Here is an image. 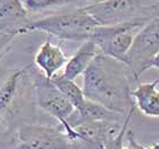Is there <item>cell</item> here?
Masks as SVG:
<instances>
[{"mask_svg":"<svg viewBox=\"0 0 159 149\" xmlns=\"http://www.w3.org/2000/svg\"><path fill=\"white\" fill-rule=\"evenodd\" d=\"M139 81L123 62L98 53L83 73V93L88 100L127 115L135 109L132 90Z\"/></svg>","mask_w":159,"mask_h":149,"instance_id":"6da1fadb","label":"cell"},{"mask_svg":"<svg viewBox=\"0 0 159 149\" xmlns=\"http://www.w3.org/2000/svg\"><path fill=\"white\" fill-rule=\"evenodd\" d=\"M35 108L27 65L8 70L0 79V116L16 128L23 123L34 122Z\"/></svg>","mask_w":159,"mask_h":149,"instance_id":"7a4b0ae2","label":"cell"},{"mask_svg":"<svg viewBox=\"0 0 159 149\" xmlns=\"http://www.w3.org/2000/svg\"><path fill=\"white\" fill-rule=\"evenodd\" d=\"M97 25L96 21L83 8L66 7L63 12L32 20L25 29V34L42 32L61 41L84 42L90 40Z\"/></svg>","mask_w":159,"mask_h":149,"instance_id":"3957f363","label":"cell"},{"mask_svg":"<svg viewBox=\"0 0 159 149\" xmlns=\"http://www.w3.org/2000/svg\"><path fill=\"white\" fill-rule=\"evenodd\" d=\"M98 25H146L159 18V0H100L83 7Z\"/></svg>","mask_w":159,"mask_h":149,"instance_id":"277c9868","label":"cell"},{"mask_svg":"<svg viewBox=\"0 0 159 149\" xmlns=\"http://www.w3.org/2000/svg\"><path fill=\"white\" fill-rule=\"evenodd\" d=\"M31 81L33 84L35 105L42 112L52 116L58 124L67 125V119L74 112V107L64 97L51 79L43 75L33 63L27 65Z\"/></svg>","mask_w":159,"mask_h":149,"instance_id":"5b68a950","label":"cell"},{"mask_svg":"<svg viewBox=\"0 0 159 149\" xmlns=\"http://www.w3.org/2000/svg\"><path fill=\"white\" fill-rule=\"evenodd\" d=\"M15 149H72V142L60 124L23 123L16 126Z\"/></svg>","mask_w":159,"mask_h":149,"instance_id":"8992f818","label":"cell"},{"mask_svg":"<svg viewBox=\"0 0 159 149\" xmlns=\"http://www.w3.org/2000/svg\"><path fill=\"white\" fill-rule=\"evenodd\" d=\"M159 54V18L143 25L133 39L124 63L139 81L141 74L151 68V63Z\"/></svg>","mask_w":159,"mask_h":149,"instance_id":"52a82bcc","label":"cell"},{"mask_svg":"<svg viewBox=\"0 0 159 149\" xmlns=\"http://www.w3.org/2000/svg\"><path fill=\"white\" fill-rule=\"evenodd\" d=\"M142 26L134 23L97 25L90 40L96 43L100 54L124 63L136 32Z\"/></svg>","mask_w":159,"mask_h":149,"instance_id":"ba28073f","label":"cell"},{"mask_svg":"<svg viewBox=\"0 0 159 149\" xmlns=\"http://www.w3.org/2000/svg\"><path fill=\"white\" fill-rule=\"evenodd\" d=\"M30 14L20 0H0V32L11 35L25 34L31 23Z\"/></svg>","mask_w":159,"mask_h":149,"instance_id":"9c48e42d","label":"cell"},{"mask_svg":"<svg viewBox=\"0 0 159 149\" xmlns=\"http://www.w3.org/2000/svg\"><path fill=\"white\" fill-rule=\"evenodd\" d=\"M67 59L68 58L58 44L52 43L50 40H46L38 48L34 55L33 64L46 77L52 79L64 70Z\"/></svg>","mask_w":159,"mask_h":149,"instance_id":"30bf717a","label":"cell"},{"mask_svg":"<svg viewBox=\"0 0 159 149\" xmlns=\"http://www.w3.org/2000/svg\"><path fill=\"white\" fill-rule=\"evenodd\" d=\"M159 76L152 82L138 83L132 90L135 108L148 117H159Z\"/></svg>","mask_w":159,"mask_h":149,"instance_id":"8fae6325","label":"cell"},{"mask_svg":"<svg viewBox=\"0 0 159 149\" xmlns=\"http://www.w3.org/2000/svg\"><path fill=\"white\" fill-rule=\"evenodd\" d=\"M125 116L126 115L108 109L100 104L86 99L81 108L74 109L73 114L67 119V124L70 126H74L84 122H97V121L117 122V121H123Z\"/></svg>","mask_w":159,"mask_h":149,"instance_id":"7c38bea8","label":"cell"},{"mask_svg":"<svg viewBox=\"0 0 159 149\" xmlns=\"http://www.w3.org/2000/svg\"><path fill=\"white\" fill-rule=\"evenodd\" d=\"M97 54H98V48L93 41L86 40L82 42L75 54L67 59L61 75L65 76L66 79L75 81L80 75H83V73L97 56Z\"/></svg>","mask_w":159,"mask_h":149,"instance_id":"4fadbf2b","label":"cell"},{"mask_svg":"<svg viewBox=\"0 0 159 149\" xmlns=\"http://www.w3.org/2000/svg\"><path fill=\"white\" fill-rule=\"evenodd\" d=\"M55 86L59 89V91L64 95L70 104L74 107V109H79L84 105L86 98L84 97L83 90L81 86H79L75 83V81L70 79H66L61 75V73L57 74L51 79Z\"/></svg>","mask_w":159,"mask_h":149,"instance_id":"5bb4252c","label":"cell"},{"mask_svg":"<svg viewBox=\"0 0 159 149\" xmlns=\"http://www.w3.org/2000/svg\"><path fill=\"white\" fill-rule=\"evenodd\" d=\"M29 14H42L68 7L67 0H20Z\"/></svg>","mask_w":159,"mask_h":149,"instance_id":"9a60e30c","label":"cell"},{"mask_svg":"<svg viewBox=\"0 0 159 149\" xmlns=\"http://www.w3.org/2000/svg\"><path fill=\"white\" fill-rule=\"evenodd\" d=\"M16 128L0 116V149H15Z\"/></svg>","mask_w":159,"mask_h":149,"instance_id":"2e32d148","label":"cell"},{"mask_svg":"<svg viewBox=\"0 0 159 149\" xmlns=\"http://www.w3.org/2000/svg\"><path fill=\"white\" fill-rule=\"evenodd\" d=\"M125 137H126V140H127V143L123 146V149H147V147L142 146L141 143H139V141L135 139L134 133L131 130H127Z\"/></svg>","mask_w":159,"mask_h":149,"instance_id":"e0dca14e","label":"cell"},{"mask_svg":"<svg viewBox=\"0 0 159 149\" xmlns=\"http://www.w3.org/2000/svg\"><path fill=\"white\" fill-rule=\"evenodd\" d=\"M14 39H15V35L1 33V32H0V56H1L5 51H7L8 47L11 44Z\"/></svg>","mask_w":159,"mask_h":149,"instance_id":"ac0fdd59","label":"cell"},{"mask_svg":"<svg viewBox=\"0 0 159 149\" xmlns=\"http://www.w3.org/2000/svg\"><path fill=\"white\" fill-rule=\"evenodd\" d=\"M68 1V7H76V8H83L89 5L96 3L100 0H67Z\"/></svg>","mask_w":159,"mask_h":149,"instance_id":"d6986e66","label":"cell"},{"mask_svg":"<svg viewBox=\"0 0 159 149\" xmlns=\"http://www.w3.org/2000/svg\"><path fill=\"white\" fill-rule=\"evenodd\" d=\"M151 67H156V68H159V54L155 57V59L152 60L151 63Z\"/></svg>","mask_w":159,"mask_h":149,"instance_id":"ffe728a7","label":"cell"},{"mask_svg":"<svg viewBox=\"0 0 159 149\" xmlns=\"http://www.w3.org/2000/svg\"><path fill=\"white\" fill-rule=\"evenodd\" d=\"M147 149H159V143H155V145H152V146L147 147Z\"/></svg>","mask_w":159,"mask_h":149,"instance_id":"44dd1931","label":"cell"}]
</instances>
